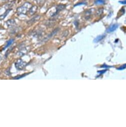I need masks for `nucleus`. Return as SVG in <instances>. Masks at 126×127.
<instances>
[{"instance_id": "obj_5", "label": "nucleus", "mask_w": 126, "mask_h": 127, "mask_svg": "<svg viewBox=\"0 0 126 127\" xmlns=\"http://www.w3.org/2000/svg\"><path fill=\"white\" fill-rule=\"evenodd\" d=\"M65 7H66V5H63V4H60V5H58V6H57L56 8V12L54 15H56L57 14H58L59 12L61 11L62 10H64Z\"/></svg>"}, {"instance_id": "obj_17", "label": "nucleus", "mask_w": 126, "mask_h": 127, "mask_svg": "<svg viewBox=\"0 0 126 127\" xmlns=\"http://www.w3.org/2000/svg\"><path fill=\"white\" fill-rule=\"evenodd\" d=\"M26 74H25V75H22V76H20V77H15V78H14V79H20V78H22V77H24V76H25Z\"/></svg>"}, {"instance_id": "obj_11", "label": "nucleus", "mask_w": 126, "mask_h": 127, "mask_svg": "<svg viewBox=\"0 0 126 127\" xmlns=\"http://www.w3.org/2000/svg\"><path fill=\"white\" fill-rule=\"evenodd\" d=\"M35 1L36 2L38 5L40 6H43L45 2V0H35Z\"/></svg>"}, {"instance_id": "obj_16", "label": "nucleus", "mask_w": 126, "mask_h": 127, "mask_svg": "<svg viewBox=\"0 0 126 127\" xmlns=\"http://www.w3.org/2000/svg\"><path fill=\"white\" fill-rule=\"evenodd\" d=\"M84 4H86V3L85 2H82V3H78L77 4H76L75 5V6H78V5H84Z\"/></svg>"}, {"instance_id": "obj_1", "label": "nucleus", "mask_w": 126, "mask_h": 127, "mask_svg": "<svg viewBox=\"0 0 126 127\" xmlns=\"http://www.w3.org/2000/svg\"><path fill=\"white\" fill-rule=\"evenodd\" d=\"M32 4L29 2H26L24 3L20 7L17 8L16 13L18 15H26L28 13L31 7H32Z\"/></svg>"}, {"instance_id": "obj_6", "label": "nucleus", "mask_w": 126, "mask_h": 127, "mask_svg": "<svg viewBox=\"0 0 126 127\" xmlns=\"http://www.w3.org/2000/svg\"><path fill=\"white\" fill-rule=\"evenodd\" d=\"M118 27V25L117 24H113L112 25H111V27H110L108 29L106 30V31L107 32H111L114 31V30H115L117 29Z\"/></svg>"}, {"instance_id": "obj_2", "label": "nucleus", "mask_w": 126, "mask_h": 127, "mask_svg": "<svg viewBox=\"0 0 126 127\" xmlns=\"http://www.w3.org/2000/svg\"><path fill=\"white\" fill-rule=\"evenodd\" d=\"M26 65V63L23 62L21 60H19L15 63V66L16 68V69L19 70H23L25 67Z\"/></svg>"}, {"instance_id": "obj_14", "label": "nucleus", "mask_w": 126, "mask_h": 127, "mask_svg": "<svg viewBox=\"0 0 126 127\" xmlns=\"http://www.w3.org/2000/svg\"><path fill=\"white\" fill-rule=\"evenodd\" d=\"M103 12V8H100L99 9H98L97 11L96 14L97 15H100L101 14H102Z\"/></svg>"}, {"instance_id": "obj_3", "label": "nucleus", "mask_w": 126, "mask_h": 127, "mask_svg": "<svg viewBox=\"0 0 126 127\" xmlns=\"http://www.w3.org/2000/svg\"><path fill=\"white\" fill-rule=\"evenodd\" d=\"M40 15H36V16L33 17V18H32L29 21H28V22H27V23H28L29 25H32L33 23H34L35 22H36L38 21H39L40 20Z\"/></svg>"}, {"instance_id": "obj_12", "label": "nucleus", "mask_w": 126, "mask_h": 127, "mask_svg": "<svg viewBox=\"0 0 126 127\" xmlns=\"http://www.w3.org/2000/svg\"><path fill=\"white\" fill-rule=\"evenodd\" d=\"M104 37V36H98L97 37H96V38H95V39L94 40V41H95V42L99 41L101 40Z\"/></svg>"}, {"instance_id": "obj_7", "label": "nucleus", "mask_w": 126, "mask_h": 127, "mask_svg": "<svg viewBox=\"0 0 126 127\" xmlns=\"http://www.w3.org/2000/svg\"><path fill=\"white\" fill-rule=\"evenodd\" d=\"M6 24L7 25V27H13L15 24V22L14 20H10L7 21L6 22Z\"/></svg>"}, {"instance_id": "obj_13", "label": "nucleus", "mask_w": 126, "mask_h": 127, "mask_svg": "<svg viewBox=\"0 0 126 127\" xmlns=\"http://www.w3.org/2000/svg\"><path fill=\"white\" fill-rule=\"evenodd\" d=\"M93 10V9H90V10H88L87 11H86L85 13V15H86V16H88V15H91L92 14V11Z\"/></svg>"}, {"instance_id": "obj_18", "label": "nucleus", "mask_w": 126, "mask_h": 127, "mask_svg": "<svg viewBox=\"0 0 126 127\" xmlns=\"http://www.w3.org/2000/svg\"><path fill=\"white\" fill-rule=\"evenodd\" d=\"M1 56H0V60H1Z\"/></svg>"}, {"instance_id": "obj_8", "label": "nucleus", "mask_w": 126, "mask_h": 127, "mask_svg": "<svg viewBox=\"0 0 126 127\" xmlns=\"http://www.w3.org/2000/svg\"><path fill=\"white\" fill-rule=\"evenodd\" d=\"M12 10V8H10V9H8H8L7 10V11L3 15H0V20H4L6 18V17L7 16V15L8 14L9 12H10Z\"/></svg>"}, {"instance_id": "obj_15", "label": "nucleus", "mask_w": 126, "mask_h": 127, "mask_svg": "<svg viewBox=\"0 0 126 127\" xmlns=\"http://www.w3.org/2000/svg\"><path fill=\"white\" fill-rule=\"evenodd\" d=\"M119 3L121 4H123V5H125L126 4V0H124V1H121L119 2Z\"/></svg>"}, {"instance_id": "obj_10", "label": "nucleus", "mask_w": 126, "mask_h": 127, "mask_svg": "<svg viewBox=\"0 0 126 127\" xmlns=\"http://www.w3.org/2000/svg\"><path fill=\"white\" fill-rule=\"evenodd\" d=\"M95 4L97 5H103L105 4V1L104 0H95Z\"/></svg>"}, {"instance_id": "obj_9", "label": "nucleus", "mask_w": 126, "mask_h": 127, "mask_svg": "<svg viewBox=\"0 0 126 127\" xmlns=\"http://www.w3.org/2000/svg\"><path fill=\"white\" fill-rule=\"evenodd\" d=\"M14 39H10V40H9L7 42V43L5 47H4V49H6V48H7V47L10 46L11 45H12L13 43L14 42Z\"/></svg>"}, {"instance_id": "obj_4", "label": "nucleus", "mask_w": 126, "mask_h": 127, "mask_svg": "<svg viewBox=\"0 0 126 127\" xmlns=\"http://www.w3.org/2000/svg\"><path fill=\"white\" fill-rule=\"evenodd\" d=\"M37 9H38V7L36 5H34V6H32L31 8H30L29 11H28L29 12V14L30 15H34L36 12H37Z\"/></svg>"}]
</instances>
